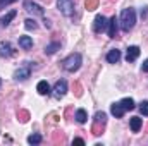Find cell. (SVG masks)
Here are the masks:
<instances>
[{
    "instance_id": "1",
    "label": "cell",
    "mask_w": 148,
    "mask_h": 146,
    "mask_svg": "<svg viewBox=\"0 0 148 146\" xmlns=\"http://www.w3.org/2000/svg\"><path fill=\"white\" fill-rule=\"evenodd\" d=\"M119 24L122 28V31H131L136 24V10L133 7H126L122 12H121V17H119Z\"/></svg>"
},
{
    "instance_id": "2",
    "label": "cell",
    "mask_w": 148,
    "mask_h": 146,
    "mask_svg": "<svg viewBox=\"0 0 148 146\" xmlns=\"http://www.w3.org/2000/svg\"><path fill=\"white\" fill-rule=\"evenodd\" d=\"M81 64H83V57H81V53H71L69 57L64 59L62 67H64L67 72H76V71L81 67Z\"/></svg>"
},
{
    "instance_id": "3",
    "label": "cell",
    "mask_w": 148,
    "mask_h": 146,
    "mask_svg": "<svg viewBox=\"0 0 148 146\" xmlns=\"http://www.w3.org/2000/svg\"><path fill=\"white\" fill-rule=\"evenodd\" d=\"M105 124H107V113L105 112H97L95 117H93V126H91V131L95 136H100L105 129Z\"/></svg>"
},
{
    "instance_id": "4",
    "label": "cell",
    "mask_w": 148,
    "mask_h": 146,
    "mask_svg": "<svg viewBox=\"0 0 148 146\" xmlns=\"http://www.w3.org/2000/svg\"><path fill=\"white\" fill-rule=\"evenodd\" d=\"M31 67H36V65H33L31 62H26L23 67H19V69L14 72V79H16V81H26V79L31 76Z\"/></svg>"
},
{
    "instance_id": "5",
    "label": "cell",
    "mask_w": 148,
    "mask_h": 146,
    "mask_svg": "<svg viewBox=\"0 0 148 146\" xmlns=\"http://www.w3.org/2000/svg\"><path fill=\"white\" fill-rule=\"evenodd\" d=\"M57 7L66 17H71L74 14V0H57Z\"/></svg>"
},
{
    "instance_id": "6",
    "label": "cell",
    "mask_w": 148,
    "mask_h": 146,
    "mask_svg": "<svg viewBox=\"0 0 148 146\" xmlns=\"http://www.w3.org/2000/svg\"><path fill=\"white\" fill-rule=\"evenodd\" d=\"M24 9H26L28 12L35 14V16L45 17V10H43V7L38 5V3H35V2H31V0H24Z\"/></svg>"
},
{
    "instance_id": "7",
    "label": "cell",
    "mask_w": 148,
    "mask_h": 146,
    "mask_svg": "<svg viewBox=\"0 0 148 146\" xmlns=\"http://www.w3.org/2000/svg\"><path fill=\"white\" fill-rule=\"evenodd\" d=\"M52 93H53V96H55V98H62V96L67 93V83H66L64 79L57 81V83H55V86H53V89H52Z\"/></svg>"
},
{
    "instance_id": "8",
    "label": "cell",
    "mask_w": 148,
    "mask_h": 146,
    "mask_svg": "<svg viewBox=\"0 0 148 146\" xmlns=\"http://www.w3.org/2000/svg\"><path fill=\"white\" fill-rule=\"evenodd\" d=\"M107 26H109V23H107V19H105L103 16H97V17H95V21H93V31H95V33L105 31Z\"/></svg>"
},
{
    "instance_id": "9",
    "label": "cell",
    "mask_w": 148,
    "mask_h": 146,
    "mask_svg": "<svg viewBox=\"0 0 148 146\" xmlns=\"http://www.w3.org/2000/svg\"><path fill=\"white\" fill-rule=\"evenodd\" d=\"M109 38H117V28H119V19L114 16L110 17V21H109Z\"/></svg>"
},
{
    "instance_id": "10",
    "label": "cell",
    "mask_w": 148,
    "mask_h": 146,
    "mask_svg": "<svg viewBox=\"0 0 148 146\" xmlns=\"http://www.w3.org/2000/svg\"><path fill=\"white\" fill-rule=\"evenodd\" d=\"M140 57V46H129L127 48V52H126V60L127 62H134L136 59Z\"/></svg>"
},
{
    "instance_id": "11",
    "label": "cell",
    "mask_w": 148,
    "mask_h": 146,
    "mask_svg": "<svg viewBox=\"0 0 148 146\" xmlns=\"http://www.w3.org/2000/svg\"><path fill=\"white\" fill-rule=\"evenodd\" d=\"M14 50L9 41H0V57H12Z\"/></svg>"
},
{
    "instance_id": "12",
    "label": "cell",
    "mask_w": 148,
    "mask_h": 146,
    "mask_svg": "<svg viewBox=\"0 0 148 146\" xmlns=\"http://www.w3.org/2000/svg\"><path fill=\"white\" fill-rule=\"evenodd\" d=\"M119 60H121V50L112 48L110 52L107 53V62H109V64H117Z\"/></svg>"
},
{
    "instance_id": "13",
    "label": "cell",
    "mask_w": 148,
    "mask_h": 146,
    "mask_svg": "<svg viewBox=\"0 0 148 146\" xmlns=\"http://www.w3.org/2000/svg\"><path fill=\"white\" fill-rule=\"evenodd\" d=\"M17 16V12L16 10H10V12H7L3 17H0V28H5V26H9V23L14 19Z\"/></svg>"
},
{
    "instance_id": "14",
    "label": "cell",
    "mask_w": 148,
    "mask_h": 146,
    "mask_svg": "<svg viewBox=\"0 0 148 146\" xmlns=\"http://www.w3.org/2000/svg\"><path fill=\"white\" fill-rule=\"evenodd\" d=\"M36 91L40 95H50L52 93V88H50V84L47 81H40L38 86H36Z\"/></svg>"
},
{
    "instance_id": "15",
    "label": "cell",
    "mask_w": 148,
    "mask_h": 146,
    "mask_svg": "<svg viewBox=\"0 0 148 146\" xmlns=\"http://www.w3.org/2000/svg\"><path fill=\"white\" fill-rule=\"evenodd\" d=\"M110 113L115 117V119H121V117L126 113V110L122 108V105H121V103H114V105L110 107Z\"/></svg>"
},
{
    "instance_id": "16",
    "label": "cell",
    "mask_w": 148,
    "mask_h": 146,
    "mask_svg": "<svg viewBox=\"0 0 148 146\" xmlns=\"http://www.w3.org/2000/svg\"><path fill=\"white\" fill-rule=\"evenodd\" d=\"M19 46H21L23 50H29V48H33V38L31 36H21L19 38Z\"/></svg>"
},
{
    "instance_id": "17",
    "label": "cell",
    "mask_w": 148,
    "mask_h": 146,
    "mask_svg": "<svg viewBox=\"0 0 148 146\" xmlns=\"http://www.w3.org/2000/svg\"><path fill=\"white\" fill-rule=\"evenodd\" d=\"M57 50H60V43L59 41H52L50 45L45 46V55H53Z\"/></svg>"
},
{
    "instance_id": "18",
    "label": "cell",
    "mask_w": 148,
    "mask_h": 146,
    "mask_svg": "<svg viewBox=\"0 0 148 146\" xmlns=\"http://www.w3.org/2000/svg\"><path fill=\"white\" fill-rule=\"evenodd\" d=\"M131 131L133 132H138L140 129H141V126H143V120L140 119V117H131Z\"/></svg>"
},
{
    "instance_id": "19",
    "label": "cell",
    "mask_w": 148,
    "mask_h": 146,
    "mask_svg": "<svg viewBox=\"0 0 148 146\" xmlns=\"http://www.w3.org/2000/svg\"><path fill=\"white\" fill-rule=\"evenodd\" d=\"M119 103L122 105V108L126 110V112H127V110H133L134 107H136V105H134V100H133V98H122V100H121Z\"/></svg>"
},
{
    "instance_id": "20",
    "label": "cell",
    "mask_w": 148,
    "mask_h": 146,
    "mask_svg": "<svg viewBox=\"0 0 148 146\" xmlns=\"http://www.w3.org/2000/svg\"><path fill=\"white\" fill-rule=\"evenodd\" d=\"M76 120L79 122V124H84L86 120H88V115H86V110L79 108L77 112H76Z\"/></svg>"
},
{
    "instance_id": "21",
    "label": "cell",
    "mask_w": 148,
    "mask_h": 146,
    "mask_svg": "<svg viewBox=\"0 0 148 146\" xmlns=\"http://www.w3.org/2000/svg\"><path fill=\"white\" fill-rule=\"evenodd\" d=\"M41 139H43L41 134H31V136L28 138V143H29V145H40Z\"/></svg>"
},
{
    "instance_id": "22",
    "label": "cell",
    "mask_w": 148,
    "mask_h": 146,
    "mask_svg": "<svg viewBox=\"0 0 148 146\" xmlns=\"http://www.w3.org/2000/svg\"><path fill=\"white\" fill-rule=\"evenodd\" d=\"M84 5H86V10H95L98 7V0H86Z\"/></svg>"
},
{
    "instance_id": "23",
    "label": "cell",
    "mask_w": 148,
    "mask_h": 146,
    "mask_svg": "<svg viewBox=\"0 0 148 146\" xmlns=\"http://www.w3.org/2000/svg\"><path fill=\"white\" fill-rule=\"evenodd\" d=\"M24 28H26V29H36L38 24H36L35 19H26V21H24Z\"/></svg>"
},
{
    "instance_id": "24",
    "label": "cell",
    "mask_w": 148,
    "mask_h": 146,
    "mask_svg": "<svg viewBox=\"0 0 148 146\" xmlns=\"http://www.w3.org/2000/svg\"><path fill=\"white\" fill-rule=\"evenodd\" d=\"M17 117H19V120H21V122H28L29 113H28L26 110H19V112H17Z\"/></svg>"
},
{
    "instance_id": "25",
    "label": "cell",
    "mask_w": 148,
    "mask_h": 146,
    "mask_svg": "<svg viewBox=\"0 0 148 146\" xmlns=\"http://www.w3.org/2000/svg\"><path fill=\"white\" fill-rule=\"evenodd\" d=\"M140 113L148 117V102H141L140 103Z\"/></svg>"
},
{
    "instance_id": "26",
    "label": "cell",
    "mask_w": 148,
    "mask_h": 146,
    "mask_svg": "<svg viewBox=\"0 0 148 146\" xmlns=\"http://www.w3.org/2000/svg\"><path fill=\"white\" fill-rule=\"evenodd\" d=\"M14 2H17V0H0V10H3L7 5H10V3H14Z\"/></svg>"
},
{
    "instance_id": "27",
    "label": "cell",
    "mask_w": 148,
    "mask_h": 146,
    "mask_svg": "<svg viewBox=\"0 0 148 146\" xmlns=\"http://www.w3.org/2000/svg\"><path fill=\"white\" fill-rule=\"evenodd\" d=\"M73 145H84V139H81V138H74Z\"/></svg>"
},
{
    "instance_id": "28",
    "label": "cell",
    "mask_w": 148,
    "mask_h": 146,
    "mask_svg": "<svg viewBox=\"0 0 148 146\" xmlns=\"http://www.w3.org/2000/svg\"><path fill=\"white\" fill-rule=\"evenodd\" d=\"M141 71H143V72H148V59L143 62V65H141Z\"/></svg>"
},
{
    "instance_id": "29",
    "label": "cell",
    "mask_w": 148,
    "mask_h": 146,
    "mask_svg": "<svg viewBox=\"0 0 148 146\" xmlns=\"http://www.w3.org/2000/svg\"><path fill=\"white\" fill-rule=\"evenodd\" d=\"M83 95V91H81V86L79 84H76V96H81Z\"/></svg>"
},
{
    "instance_id": "30",
    "label": "cell",
    "mask_w": 148,
    "mask_h": 146,
    "mask_svg": "<svg viewBox=\"0 0 148 146\" xmlns=\"http://www.w3.org/2000/svg\"><path fill=\"white\" fill-rule=\"evenodd\" d=\"M0 86H2V79H0Z\"/></svg>"
}]
</instances>
